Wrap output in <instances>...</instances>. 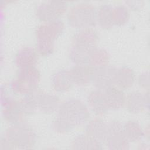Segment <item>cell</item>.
<instances>
[{
  "mask_svg": "<svg viewBox=\"0 0 150 150\" xmlns=\"http://www.w3.org/2000/svg\"><path fill=\"white\" fill-rule=\"evenodd\" d=\"M38 60V52L31 47H25L15 54L14 62L19 69L35 66Z\"/></svg>",
  "mask_w": 150,
  "mask_h": 150,
  "instance_id": "9a60e30c",
  "label": "cell"
},
{
  "mask_svg": "<svg viewBox=\"0 0 150 150\" xmlns=\"http://www.w3.org/2000/svg\"><path fill=\"white\" fill-rule=\"evenodd\" d=\"M125 104L128 110L133 114L141 112L149 105V93L143 94L138 91H132L126 97Z\"/></svg>",
  "mask_w": 150,
  "mask_h": 150,
  "instance_id": "9c48e42d",
  "label": "cell"
},
{
  "mask_svg": "<svg viewBox=\"0 0 150 150\" xmlns=\"http://www.w3.org/2000/svg\"><path fill=\"white\" fill-rule=\"evenodd\" d=\"M126 4H128L129 8L134 10L141 8L143 5L141 1H126Z\"/></svg>",
  "mask_w": 150,
  "mask_h": 150,
  "instance_id": "f546056e",
  "label": "cell"
},
{
  "mask_svg": "<svg viewBox=\"0 0 150 150\" xmlns=\"http://www.w3.org/2000/svg\"><path fill=\"white\" fill-rule=\"evenodd\" d=\"M57 114L53 122L54 130L59 133H66L74 127L87 121L90 116L86 105L80 100L71 99L60 103Z\"/></svg>",
  "mask_w": 150,
  "mask_h": 150,
  "instance_id": "6da1fadb",
  "label": "cell"
},
{
  "mask_svg": "<svg viewBox=\"0 0 150 150\" xmlns=\"http://www.w3.org/2000/svg\"><path fill=\"white\" fill-rule=\"evenodd\" d=\"M4 136L15 148L28 149L32 148L36 142V134L30 127L23 121L11 124L5 131Z\"/></svg>",
  "mask_w": 150,
  "mask_h": 150,
  "instance_id": "3957f363",
  "label": "cell"
},
{
  "mask_svg": "<svg viewBox=\"0 0 150 150\" xmlns=\"http://www.w3.org/2000/svg\"><path fill=\"white\" fill-rule=\"evenodd\" d=\"M67 8V3L63 1H47L39 5L36 9L37 18L44 22H47L59 19Z\"/></svg>",
  "mask_w": 150,
  "mask_h": 150,
  "instance_id": "8992f818",
  "label": "cell"
},
{
  "mask_svg": "<svg viewBox=\"0 0 150 150\" xmlns=\"http://www.w3.org/2000/svg\"><path fill=\"white\" fill-rule=\"evenodd\" d=\"M98 35L92 28L81 29L77 32L72 38V43L96 46Z\"/></svg>",
  "mask_w": 150,
  "mask_h": 150,
  "instance_id": "d6986e66",
  "label": "cell"
},
{
  "mask_svg": "<svg viewBox=\"0 0 150 150\" xmlns=\"http://www.w3.org/2000/svg\"><path fill=\"white\" fill-rule=\"evenodd\" d=\"M95 47L72 43L69 50L70 59L75 64H88L91 52Z\"/></svg>",
  "mask_w": 150,
  "mask_h": 150,
  "instance_id": "5bb4252c",
  "label": "cell"
},
{
  "mask_svg": "<svg viewBox=\"0 0 150 150\" xmlns=\"http://www.w3.org/2000/svg\"><path fill=\"white\" fill-rule=\"evenodd\" d=\"M2 117L5 121L11 124H13L23 121L25 115L21 108L19 101L11 100L2 105Z\"/></svg>",
  "mask_w": 150,
  "mask_h": 150,
  "instance_id": "8fae6325",
  "label": "cell"
},
{
  "mask_svg": "<svg viewBox=\"0 0 150 150\" xmlns=\"http://www.w3.org/2000/svg\"><path fill=\"white\" fill-rule=\"evenodd\" d=\"M87 103L90 108L97 115H103L108 110L103 90L96 88L91 91L87 97Z\"/></svg>",
  "mask_w": 150,
  "mask_h": 150,
  "instance_id": "2e32d148",
  "label": "cell"
},
{
  "mask_svg": "<svg viewBox=\"0 0 150 150\" xmlns=\"http://www.w3.org/2000/svg\"><path fill=\"white\" fill-rule=\"evenodd\" d=\"M124 129L129 142L139 141L144 135V132L141 125L135 121H127L124 125Z\"/></svg>",
  "mask_w": 150,
  "mask_h": 150,
  "instance_id": "603a6c76",
  "label": "cell"
},
{
  "mask_svg": "<svg viewBox=\"0 0 150 150\" xmlns=\"http://www.w3.org/2000/svg\"><path fill=\"white\" fill-rule=\"evenodd\" d=\"M36 93L26 95L19 101L21 108L25 115L33 114L38 108Z\"/></svg>",
  "mask_w": 150,
  "mask_h": 150,
  "instance_id": "d4e9b609",
  "label": "cell"
},
{
  "mask_svg": "<svg viewBox=\"0 0 150 150\" xmlns=\"http://www.w3.org/2000/svg\"><path fill=\"white\" fill-rule=\"evenodd\" d=\"M117 68L108 64L93 67L92 80L97 89L105 90L115 85Z\"/></svg>",
  "mask_w": 150,
  "mask_h": 150,
  "instance_id": "52a82bcc",
  "label": "cell"
},
{
  "mask_svg": "<svg viewBox=\"0 0 150 150\" xmlns=\"http://www.w3.org/2000/svg\"><path fill=\"white\" fill-rule=\"evenodd\" d=\"M93 67L87 64H76L70 70L73 83L77 86H86L92 80Z\"/></svg>",
  "mask_w": 150,
  "mask_h": 150,
  "instance_id": "e0dca14e",
  "label": "cell"
},
{
  "mask_svg": "<svg viewBox=\"0 0 150 150\" xmlns=\"http://www.w3.org/2000/svg\"><path fill=\"white\" fill-rule=\"evenodd\" d=\"M64 28V23L60 19L45 22L36 30L37 40L54 42L62 33Z\"/></svg>",
  "mask_w": 150,
  "mask_h": 150,
  "instance_id": "ba28073f",
  "label": "cell"
},
{
  "mask_svg": "<svg viewBox=\"0 0 150 150\" xmlns=\"http://www.w3.org/2000/svg\"><path fill=\"white\" fill-rule=\"evenodd\" d=\"M36 48L38 53L43 56H47L53 52L54 42L37 40Z\"/></svg>",
  "mask_w": 150,
  "mask_h": 150,
  "instance_id": "4316f807",
  "label": "cell"
},
{
  "mask_svg": "<svg viewBox=\"0 0 150 150\" xmlns=\"http://www.w3.org/2000/svg\"><path fill=\"white\" fill-rule=\"evenodd\" d=\"M105 142L110 149L125 150L129 148V141L125 134L124 125L119 121L112 120L108 124Z\"/></svg>",
  "mask_w": 150,
  "mask_h": 150,
  "instance_id": "5b68a950",
  "label": "cell"
},
{
  "mask_svg": "<svg viewBox=\"0 0 150 150\" xmlns=\"http://www.w3.org/2000/svg\"><path fill=\"white\" fill-rule=\"evenodd\" d=\"M109 60V54L107 50L102 48L95 47L93 50L88 64L92 67H98L108 64Z\"/></svg>",
  "mask_w": 150,
  "mask_h": 150,
  "instance_id": "cb8c5ba5",
  "label": "cell"
},
{
  "mask_svg": "<svg viewBox=\"0 0 150 150\" xmlns=\"http://www.w3.org/2000/svg\"><path fill=\"white\" fill-rule=\"evenodd\" d=\"M112 6L108 4L101 5L97 11V22L104 29H111L113 26Z\"/></svg>",
  "mask_w": 150,
  "mask_h": 150,
  "instance_id": "7402d4cb",
  "label": "cell"
},
{
  "mask_svg": "<svg viewBox=\"0 0 150 150\" xmlns=\"http://www.w3.org/2000/svg\"><path fill=\"white\" fill-rule=\"evenodd\" d=\"M108 110H117L125 104V95L122 89L114 86L103 91Z\"/></svg>",
  "mask_w": 150,
  "mask_h": 150,
  "instance_id": "4fadbf2b",
  "label": "cell"
},
{
  "mask_svg": "<svg viewBox=\"0 0 150 150\" xmlns=\"http://www.w3.org/2000/svg\"><path fill=\"white\" fill-rule=\"evenodd\" d=\"M102 144L84 134L74 138L71 146L73 149H102Z\"/></svg>",
  "mask_w": 150,
  "mask_h": 150,
  "instance_id": "44dd1931",
  "label": "cell"
},
{
  "mask_svg": "<svg viewBox=\"0 0 150 150\" xmlns=\"http://www.w3.org/2000/svg\"><path fill=\"white\" fill-rule=\"evenodd\" d=\"M112 21L114 25L122 26L125 24L129 18V12L128 8L124 5H118L112 7Z\"/></svg>",
  "mask_w": 150,
  "mask_h": 150,
  "instance_id": "484cf974",
  "label": "cell"
},
{
  "mask_svg": "<svg viewBox=\"0 0 150 150\" xmlns=\"http://www.w3.org/2000/svg\"><path fill=\"white\" fill-rule=\"evenodd\" d=\"M40 79V72L35 66L21 68L10 86L15 94L26 96L36 92Z\"/></svg>",
  "mask_w": 150,
  "mask_h": 150,
  "instance_id": "7a4b0ae2",
  "label": "cell"
},
{
  "mask_svg": "<svg viewBox=\"0 0 150 150\" xmlns=\"http://www.w3.org/2000/svg\"><path fill=\"white\" fill-rule=\"evenodd\" d=\"M70 70H62L54 73L52 78V86L57 92L69 90L73 85Z\"/></svg>",
  "mask_w": 150,
  "mask_h": 150,
  "instance_id": "ac0fdd59",
  "label": "cell"
},
{
  "mask_svg": "<svg viewBox=\"0 0 150 150\" xmlns=\"http://www.w3.org/2000/svg\"><path fill=\"white\" fill-rule=\"evenodd\" d=\"M67 19L69 24L74 28H91L97 22V11L90 4H78L69 10Z\"/></svg>",
  "mask_w": 150,
  "mask_h": 150,
  "instance_id": "277c9868",
  "label": "cell"
},
{
  "mask_svg": "<svg viewBox=\"0 0 150 150\" xmlns=\"http://www.w3.org/2000/svg\"><path fill=\"white\" fill-rule=\"evenodd\" d=\"M38 108L44 113L52 114L57 111L60 104L59 97L51 93L38 92L36 93Z\"/></svg>",
  "mask_w": 150,
  "mask_h": 150,
  "instance_id": "7c38bea8",
  "label": "cell"
},
{
  "mask_svg": "<svg viewBox=\"0 0 150 150\" xmlns=\"http://www.w3.org/2000/svg\"><path fill=\"white\" fill-rule=\"evenodd\" d=\"M149 73L148 71L144 72L140 74L138 79V83L140 86L145 88L149 87Z\"/></svg>",
  "mask_w": 150,
  "mask_h": 150,
  "instance_id": "83f0119b",
  "label": "cell"
},
{
  "mask_svg": "<svg viewBox=\"0 0 150 150\" xmlns=\"http://www.w3.org/2000/svg\"><path fill=\"white\" fill-rule=\"evenodd\" d=\"M15 149L11 142L4 136L0 140V150H8Z\"/></svg>",
  "mask_w": 150,
  "mask_h": 150,
  "instance_id": "f1b7e54d",
  "label": "cell"
},
{
  "mask_svg": "<svg viewBox=\"0 0 150 150\" xmlns=\"http://www.w3.org/2000/svg\"><path fill=\"white\" fill-rule=\"evenodd\" d=\"M135 81V74L129 68L122 67L117 69L115 76V84L121 89L131 87Z\"/></svg>",
  "mask_w": 150,
  "mask_h": 150,
  "instance_id": "ffe728a7",
  "label": "cell"
},
{
  "mask_svg": "<svg viewBox=\"0 0 150 150\" xmlns=\"http://www.w3.org/2000/svg\"><path fill=\"white\" fill-rule=\"evenodd\" d=\"M108 124L101 118L91 120L86 126L85 134L90 138L101 142H105L107 135Z\"/></svg>",
  "mask_w": 150,
  "mask_h": 150,
  "instance_id": "30bf717a",
  "label": "cell"
}]
</instances>
